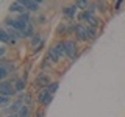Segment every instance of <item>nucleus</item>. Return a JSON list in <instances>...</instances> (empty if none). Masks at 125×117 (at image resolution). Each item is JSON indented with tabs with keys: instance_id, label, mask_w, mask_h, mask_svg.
<instances>
[{
	"instance_id": "1",
	"label": "nucleus",
	"mask_w": 125,
	"mask_h": 117,
	"mask_svg": "<svg viewBox=\"0 0 125 117\" xmlns=\"http://www.w3.org/2000/svg\"><path fill=\"white\" fill-rule=\"evenodd\" d=\"M52 101H53V95L49 92L47 88L39 89V91H36V94H34V103H36L39 108H42V109H47L50 106Z\"/></svg>"
},
{
	"instance_id": "2",
	"label": "nucleus",
	"mask_w": 125,
	"mask_h": 117,
	"mask_svg": "<svg viewBox=\"0 0 125 117\" xmlns=\"http://www.w3.org/2000/svg\"><path fill=\"white\" fill-rule=\"evenodd\" d=\"M53 81L52 78V73H44V72H38L36 77H34L33 80V84H31V88L33 89H44V88H49V84Z\"/></svg>"
},
{
	"instance_id": "3",
	"label": "nucleus",
	"mask_w": 125,
	"mask_h": 117,
	"mask_svg": "<svg viewBox=\"0 0 125 117\" xmlns=\"http://www.w3.org/2000/svg\"><path fill=\"white\" fill-rule=\"evenodd\" d=\"M80 13V10L75 6V3H70V5H64L61 8V16L66 22H73L77 20V16Z\"/></svg>"
},
{
	"instance_id": "4",
	"label": "nucleus",
	"mask_w": 125,
	"mask_h": 117,
	"mask_svg": "<svg viewBox=\"0 0 125 117\" xmlns=\"http://www.w3.org/2000/svg\"><path fill=\"white\" fill-rule=\"evenodd\" d=\"M73 39L77 41V44H88L89 42V36H88V30H86V25H81V23L75 22V34H73Z\"/></svg>"
},
{
	"instance_id": "5",
	"label": "nucleus",
	"mask_w": 125,
	"mask_h": 117,
	"mask_svg": "<svg viewBox=\"0 0 125 117\" xmlns=\"http://www.w3.org/2000/svg\"><path fill=\"white\" fill-rule=\"evenodd\" d=\"M0 95H5V97H8V98H16L19 94L16 92L14 84L11 83L10 80H5V81L0 83Z\"/></svg>"
},
{
	"instance_id": "6",
	"label": "nucleus",
	"mask_w": 125,
	"mask_h": 117,
	"mask_svg": "<svg viewBox=\"0 0 125 117\" xmlns=\"http://www.w3.org/2000/svg\"><path fill=\"white\" fill-rule=\"evenodd\" d=\"M2 25L5 27V28H13V30L21 31V33H23V30H25V27H23L22 23H21V22L17 20V19L14 17V16H10V14H8L5 19H3Z\"/></svg>"
},
{
	"instance_id": "7",
	"label": "nucleus",
	"mask_w": 125,
	"mask_h": 117,
	"mask_svg": "<svg viewBox=\"0 0 125 117\" xmlns=\"http://www.w3.org/2000/svg\"><path fill=\"white\" fill-rule=\"evenodd\" d=\"M0 44H3V45H6V47H16V45L19 44V42H16V41L11 39L8 30L2 25V23H0Z\"/></svg>"
},
{
	"instance_id": "8",
	"label": "nucleus",
	"mask_w": 125,
	"mask_h": 117,
	"mask_svg": "<svg viewBox=\"0 0 125 117\" xmlns=\"http://www.w3.org/2000/svg\"><path fill=\"white\" fill-rule=\"evenodd\" d=\"M45 58L52 62L55 67H56V66H60L61 62H62V59L60 58V55L56 53V50H55V47L52 44H50V47H47V50H45Z\"/></svg>"
},
{
	"instance_id": "9",
	"label": "nucleus",
	"mask_w": 125,
	"mask_h": 117,
	"mask_svg": "<svg viewBox=\"0 0 125 117\" xmlns=\"http://www.w3.org/2000/svg\"><path fill=\"white\" fill-rule=\"evenodd\" d=\"M21 3L23 5L25 11H28L31 14H39L41 13V5L38 0H21Z\"/></svg>"
},
{
	"instance_id": "10",
	"label": "nucleus",
	"mask_w": 125,
	"mask_h": 117,
	"mask_svg": "<svg viewBox=\"0 0 125 117\" xmlns=\"http://www.w3.org/2000/svg\"><path fill=\"white\" fill-rule=\"evenodd\" d=\"M8 13H10V16H19L22 13H25V8H23V5L21 3V0H16V2H11L10 5H8Z\"/></svg>"
},
{
	"instance_id": "11",
	"label": "nucleus",
	"mask_w": 125,
	"mask_h": 117,
	"mask_svg": "<svg viewBox=\"0 0 125 117\" xmlns=\"http://www.w3.org/2000/svg\"><path fill=\"white\" fill-rule=\"evenodd\" d=\"M53 69H55V66L50 62L47 58L44 56L41 61H39V64H38V72H44V73H52L53 72Z\"/></svg>"
},
{
	"instance_id": "12",
	"label": "nucleus",
	"mask_w": 125,
	"mask_h": 117,
	"mask_svg": "<svg viewBox=\"0 0 125 117\" xmlns=\"http://www.w3.org/2000/svg\"><path fill=\"white\" fill-rule=\"evenodd\" d=\"M55 36L56 39H66L67 38V22H60L55 28Z\"/></svg>"
},
{
	"instance_id": "13",
	"label": "nucleus",
	"mask_w": 125,
	"mask_h": 117,
	"mask_svg": "<svg viewBox=\"0 0 125 117\" xmlns=\"http://www.w3.org/2000/svg\"><path fill=\"white\" fill-rule=\"evenodd\" d=\"M56 50V53L60 55V58L62 61L66 59V45H64V39H55V42L52 44Z\"/></svg>"
},
{
	"instance_id": "14",
	"label": "nucleus",
	"mask_w": 125,
	"mask_h": 117,
	"mask_svg": "<svg viewBox=\"0 0 125 117\" xmlns=\"http://www.w3.org/2000/svg\"><path fill=\"white\" fill-rule=\"evenodd\" d=\"M92 17H94V14H91L88 10H84V11H80V13H78L77 22L81 23V25H88V23L92 20Z\"/></svg>"
},
{
	"instance_id": "15",
	"label": "nucleus",
	"mask_w": 125,
	"mask_h": 117,
	"mask_svg": "<svg viewBox=\"0 0 125 117\" xmlns=\"http://www.w3.org/2000/svg\"><path fill=\"white\" fill-rule=\"evenodd\" d=\"M16 19H17V20L21 22L23 27H27V25H30V23H33V22H34V17H33V14H31V13H28V11H25V13H22V14L16 16Z\"/></svg>"
},
{
	"instance_id": "16",
	"label": "nucleus",
	"mask_w": 125,
	"mask_h": 117,
	"mask_svg": "<svg viewBox=\"0 0 125 117\" xmlns=\"http://www.w3.org/2000/svg\"><path fill=\"white\" fill-rule=\"evenodd\" d=\"M44 39H45V38H44V34H42L41 31H38V33L34 34L33 38H31V39H28V41H27V42H28V47H30V50L36 49V47H38L39 44H41V42L44 41Z\"/></svg>"
},
{
	"instance_id": "17",
	"label": "nucleus",
	"mask_w": 125,
	"mask_h": 117,
	"mask_svg": "<svg viewBox=\"0 0 125 117\" xmlns=\"http://www.w3.org/2000/svg\"><path fill=\"white\" fill-rule=\"evenodd\" d=\"M17 97H21L22 101H23V105H27V106H34V95H33V92L31 91H25L23 94H19Z\"/></svg>"
},
{
	"instance_id": "18",
	"label": "nucleus",
	"mask_w": 125,
	"mask_h": 117,
	"mask_svg": "<svg viewBox=\"0 0 125 117\" xmlns=\"http://www.w3.org/2000/svg\"><path fill=\"white\" fill-rule=\"evenodd\" d=\"M27 86H28V83H27V81H23L21 77L16 78V81H14V89H16V92H17V94H23L25 91H28V89H27Z\"/></svg>"
},
{
	"instance_id": "19",
	"label": "nucleus",
	"mask_w": 125,
	"mask_h": 117,
	"mask_svg": "<svg viewBox=\"0 0 125 117\" xmlns=\"http://www.w3.org/2000/svg\"><path fill=\"white\" fill-rule=\"evenodd\" d=\"M94 3H95L97 13H100V14H106L108 13V10H109V3L108 2H105V0H97V2H94Z\"/></svg>"
},
{
	"instance_id": "20",
	"label": "nucleus",
	"mask_w": 125,
	"mask_h": 117,
	"mask_svg": "<svg viewBox=\"0 0 125 117\" xmlns=\"http://www.w3.org/2000/svg\"><path fill=\"white\" fill-rule=\"evenodd\" d=\"M23 106V101L21 97H16V98H13V101H11V105L8 108H10L11 112H19V109H21Z\"/></svg>"
},
{
	"instance_id": "21",
	"label": "nucleus",
	"mask_w": 125,
	"mask_h": 117,
	"mask_svg": "<svg viewBox=\"0 0 125 117\" xmlns=\"http://www.w3.org/2000/svg\"><path fill=\"white\" fill-rule=\"evenodd\" d=\"M86 30H88V36H89V42H95L97 39H99V28H95V27H89L86 25Z\"/></svg>"
},
{
	"instance_id": "22",
	"label": "nucleus",
	"mask_w": 125,
	"mask_h": 117,
	"mask_svg": "<svg viewBox=\"0 0 125 117\" xmlns=\"http://www.w3.org/2000/svg\"><path fill=\"white\" fill-rule=\"evenodd\" d=\"M33 111H34V106H27V105H23V106L19 109V117H30L33 116Z\"/></svg>"
},
{
	"instance_id": "23",
	"label": "nucleus",
	"mask_w": 125,
	"mask_h": 117,
	"mask_svg": "<svg viewBox=\"0 0 125 117\" xmlns=\"http://www.w3.org/2000/svg\"><path fill=\"white\" fill-rule=\"evenodd\" d=\"M47 89H49V92L52 94V95H55V94L58 92V89H60V81H58V80H53L52 83L49 84V88H47Z\"/></svg>"
},
{
	"instance_id": "24",
	"label": "nucleus",
	"mask_w": 125,
	"mask_h": 117,
	"mask_svg": "<svg viewBox=\"0 0 125 117\" xmlns=\"http://www.w3.org/2000/svg\"><path fill=\"white\" fill-rule=\"evenodd\" d=\"M34 23H36L38 27H39V25H45V23H47V16L42 14V13L36 14V17H34Z\"/></svg>"
},
{
	"instance_id": "25",
	"label": "nucleus",
	"mask_w": 125,
	"mask_h": 117,
	"mask_svg": "<svg viewBox=\"0 0 125 117\" xmlns=\"http://www.w3.org/2000/svg\"><path fill=\"white\" fill-rule=\"evenodd\" d=\"M73 3H75V6H77L80 11H84L86 8L91 5V2H89V0H77V2H73Z\"/></svg>"
},
{
	"instance_id": "26",
	"label": "nucleus",
	"mask_w": 125,
	"mask_h": 117,
	"mask_svg": "<svg viewBox=\"0 0 125 117\" xmlns=\"http://www.w3.org/2000/svg\"><path fill=\"white\" fill-rule=\"evenodd\" d=\"M10 77H11V73L8 72L6 66H2V67H0V83H2V81H5V80H8Z\"/></svg>"
},
{
	"instance_id": "27",
	"label": "nucleus",
	"mask_w": 125,
	"mask_h": 117,
	"mask_svg": "<svg viewBox=\"0 0 125 117\" xmlns=\"http://www.w3.org/2000/svg\"><path fill=\"white\" fill-rule=\"evenodd\" d=\"M45 45H47V41L44 39V41H42L41 44H39V45L36 47V49H33V50H31V56H36V55H39V53L42 52V50H44V47H45Z\"/></svg>"
},
{
	"instance_id": "28",
	"label": "nucleus",
	"mask_w": 125,
	"mask_h": 117,
	"mask_svg": "<svg viewBox=\"0 0 125 117\" xmlns=\"http://www.w3.org/2000/svg\"><path fill=\"white\" fill-rule=\"evenodd\" d=\"M11 101H13V98H8V97H5V95H0V108L10 106Z\"/></svg>"
},
{
	"instance_id": "29",
	"label": "nucleus",
	"mask_w": 125,
	"mask_h": 117,
	"mask_svg": "<svg viewBox=\"0 0 125 117\" xmlns=\"http://www.w3.org/2000/svg\"><path fill=\"white\" fill-rule=\"evenodd\" d=\"M75 34V22H67V38H73Z\"/></svg>"
},
{
	"instance_id": "30",
	"label": "nucleus",
	"mask_w": 125,
	"mask_h": 117,
	"mask_svg": "<svg viewBox=\"0 0 125 117\" xmlns=\"http://www.w3.org/2000/svg\"><path fill=\"white\" fill-rule=\"evenodd\" d=\"M8 55H10V47L0 44V58H8Z\"/></svg>"
},
{
	"instance_id": "31",
	"label": "nucleus",
	"mask_w": 125,
	"mask_h": 117,
	"mask_svg": "<svg viewBox=\"0 0 125 117\" xmlns=\"http://www.w3.org/2000/svg\"><path fill=\"white\" fill-rule=\"evenodd\" d=\"M33 117H45V109L42 108H38L33 111Z\"/></svg>"
},
{
	"instance_id": "32",
	"label": "nucleus",
	"mask_w": 125,
	"mask_h": 117,
	"mask_svg": "<svg viewBox=\"0 0 125 117\" xmlns=\"http://www.w3.org/2000/svg\"><path fill=\"white\" fill-rule=\"evenodd\" d=\"M124 3H125V2H122V0H117V2H114V3H113V8H114V13H119V11H120V8L124 6Z\"/></svg>"
},
{
	"instance_id": "33",
	"label": "nucleus",
	"mask_w": 125,
	"mask_h": 117,
	"mask_svg": "<svg viewBox=\"0 0 125 117\" xmlns=\"http://www.w3.org/2000/svg\"><path fill=\"white\" fill-rule=\"evenodd\" d=\"M6 117H19L17 112H13V114H10V116H6Z\"/></svg>"
}]
</instances>
